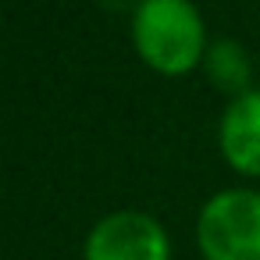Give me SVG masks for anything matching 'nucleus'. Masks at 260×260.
Here are the masks:
<instances>
[{
  "instance_id": "f257e3e1",
  "label": "nucleus",
  "mask_w": 260,
  "mask_h": 260,
  "mask_svg": "<svg viewBox=\"0 0 260 260\" xmlns=\"http://www.w3.org/2000/svg\"><path fill=\"white\" fill-rule=\"evenodd\" d=\"M128 36L139 61L171 79L203 68L210 50L207 22L192 0H136Z\"/></svg>"
},
{
  "instance_id": "f03ea898",
  "label": "nucleus",
  "mask_w": 260,
  "mask_h": 260,
  "mask_svg": "<svg viewBox=\"0 0 260 260\" xmlns=\"http://www.w3.org/2000/svg\"><path fill=\"white\" fill-rule=\"evenodd\" d=\"M203 260H260V189H221L196 217Z\"/></svg>"
},
{
  "instance_id": "7ed1b4c3",
  "label": "nucleus",
  "mask_w": 260,
  "mask_h": 260,
  "mask_svg": "<svg viewBox=\"0 0 260 260\" xmlns=\"http://www.w3.org/2000/svg\"><path fill=\"white\" fill-rule=\"evenodd\" d=\"M82 260H171V235L153 214L114 210L86 232Z\"/></svg>"
},
{
  "instance_id": "20e7f679",
  "label": "nucleus",
  "mask_w": 260,
  "mask_h": 260,
  "mask_svg": "<svg viewBox=\"0 0 260 260\" xmlns=\"http://www.w3.org/2000/svg\"><path fill=\"white\" fill-rule=\"evenodd\" d=\"M217 150L235 175L260 178V86L224 104L217 118Z\"/></svg>"
},
{
  "instance_id": "39448f33",
  "label": "nucleus",
  "mask_w": 260,
  "mask_h": 260,
  "mask_svg": "<svg viewBox=\"0 0 260 260\" xmlns=\"http://www.w3.org/2000/svg\"><path fill=\"white\" fill-rule=\"evenodd\" d=\"M203 72L210 79L214 89H221L228 100L256 89L253 86V61H249V50L235 40H214L210 50H207V61H203Z\"/></svg>"
}]
</instances>
